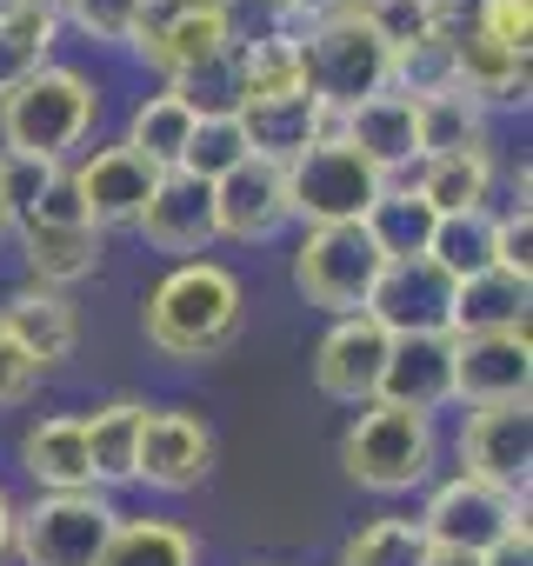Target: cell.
Masks as SVG:
<instances>
[{
    "instance_id": "1",
    "label": "cell",
    "mask_w": 533,
    "mask_h": 566,
    "mask_svg": "<svg viewBox=\"0 0 533 566\" xmlns=\"http://www.w3.org/2000/svg\"><path fill=\"white\" fill-rule=\"evenodd\" d=\"M247 327V287L227 260H174L140 294V340L160 360H220Z\"/></svg>"
},
{
    "instance_id": "2",
    "label": "cell",
    "mask_w": 533,
    "mask_h": 566,
    "mask_svg": "<svg viewBox=\"0 0 533 566\" xmlns=\"http://www.w3.org/2000/svg\"><path fill=\"white\" fill-rule=\"evenodd\" d=\"M101 81L74 61H48L14 94H0V160L67 167L101 127Z\"/></svg>"
},
{
    "instance_id": "3",
    "label": "cell",
    "mask_w": 533,
    "mask_h": 566,
    "mask_svg": "<svg viewBox=\"0 0 533 566\" xmlns=\"http://www.w3.org/2000/svg\"><path fill=\"white\" fill-rule=\"evenodd\" d=\"M440 460H447L440 420H433V413L387 407V400L354 407V420H347V433H341V473H347L360 493H380V500L427 493V486L440 480Z\"/></svg>"
},
{
    "instance_id": "4",
    "label": "cell",
    "mask_w": 533,
    "mask_h": 566,
    "mask_svg": "<svg viewBox=\"0 0 533 566\" xmlns=\"http://www.w3.org/2000/svg\"><path fill=\"white\" fill-rule=\"evenodd\" d=\"M526 493H506V486H487L473 473H440L427 493H420V513L414 526L427 533V546H453V553H506V559H526L533 546V526H526Z\"/></svg>"
},
{
    "instance_id": "5",
    "label": "cell",
    "mask_w": 533,
    "mask_h": 566,
    "mask_svg": "<svg viewBox=\"0 0 533 566\" xmlns=\"http://www.w3.org/2000/svg\"><path fill=\"white\" fill-rule=\"evenodd\" d=\"M114 526H121L114 493H34V500H14L8 559H21V566H101Z\"/></svg>"
},
{
    "instance_id": "6",
    "label": "cell",
    "mask_w": 533,
    "mask_h": 566,
    "mask_svg": "<svg viewBox=\"0 0 533 566\" xmlns=\"http://www.w3.org/2000/svg\"><path fill=\"white\" fill-rule=\"evenodd\" d=\"M387 253L367 240V227H301L294 240V260H288V280H294V294L327 314V321H347V314H367V294H374V280H380Z\"/></svg>"
},
{
    "instance_id": "7",
    "label": "cell",
    "mask_w": 533,
    "mask_h": 566,
    "mask_svg": "<svg viewBox=\"0 0 533 566\" xmlns=\"http://www.w3.org/2000/svg\"><path fill=\"white\" fill-rule=\"evenodd\" d=\"M127 54L154 74V87H174L233 54V14L220 0H147Z\"/></svg>"
},
{
    "instance_id": "8",
    "label": "cell",
    "mask_w": 533,
    "mask_h": 566,
    "mask_svg": "<svg viewBox=\"0 0 533 566\" xmlns=\"http://www.w3.org/2000/svg\"><path fill=\"white\" fill-rule=\"evenodd\" d=\"M387 174L347 147L341 134H321L314 147H301L288 160V207H294V227H354L367 220V207L380 200Z\"/></svg>"
},
{
    "instance_id": "9",
    "label": "cell",
    "mask_w": 533,
    "mask_h": 566,
    "mask_svg": "<svg viewBox=\"0 0 533 566\" xmlns=\"http://www.w3.org/2000/svg\"><path fill=\"white\" fill-rule=\"evenodd\" d=\"M387 74H394V48H387L354 8L301 28V81H307V94H321L334 114L354 107V101H367V94H387Z\"/></svg>"
},
{
    "instance_id": "10",
    "label": "cell",
    "mask_w": 533,
    "mask_h": 566,
    "mask_svg": "<svg viewBox=\"0 0 533 566\" xmlns=\"http://www.w3.org/2000/svg\"><path fill=\"white\" fill-rule=\"evenodd\" d=\"M213 473V427L200 407H147L140 447H134V486L147 493H194Z\"/></svg>"
},
{
    "instance_id": "11",
    "label": "cell",
    "mask_w": 533,
    "mask_h": 566,
    "mask_svg": "<svg viewBox=\"0 0 533 566\" xmlns=\"http://www.w3.org/2000/svg\"><path fill=\"white\" fill-rule=\"evenodd\" d=\"M453 473H473L487 486L526 493L533 473V400H506V407H467L460 433H453Z\"/></svg>"
},
{
    "instance_id": "12",
    "label": "cell",
    "mask_w": 533,
    "mask_h": 566,
    "mask_svg": "<svg viewBox=\"0 0 533 566\" xmlns=\"http://www.w3.org/2000/svg\"><path fill=\"white\" fill-rule=\"evenodd\" d=\"M294 227V207H288V167L281 160H240L227 180H213V233L233 240V247H260Z\"/></svg>"
},
{
    "instance_id": "13",
    "label": "cell",
    "mask_w": 533,
    "mask_h": 566,
    "mask_svg": "<svg viewBox=\"0 0 533 566\" xmlns=\"http://www.w3.org/2000/svg\"><path fill=\"white\" fill-rule=\"evenodd\" d=\"M67 180H74L87 220H94L101 233H114V227H134V213L147 207L160 167H147V160H140L134 147H121V140H94V147H81V154L67 160Z\"/></svg>"
},
{
    "instance_id": "14",
    "label": "cell",
    "mask_w": 533,
    "mask_h": 566,
    "mask_svg": "<svg viewBox=\"0 0 533 566\" xmlns=\"http://www.w3.org/2000/svg\"><path fill=\"white\" fill-rule=\"evenodd\" d=\"M447 307H453V280L414 253V260H387L374 294H367V321L387 334V340H407V334H447Z\"/></svg>"
},
{
    "instance_id": "15",
    "label": "cell",
    "mask_w": 533,
    "mask_h": 566,
    "mask_svg": "<svg viewBox=\"0 0 533 566\" xmlns=\"http://www.w3.org/2000/svg\"><path fill=\"white\" fill-rule=\"evenodd\" d=\"M134 233L154 253H167V260H207V247L220 240L213 233V187L194 180V174H180V167H167L154 180L147 207L134 213Z\"/></svg>"
},
{
    "instance_id": "16",
    "label": "cell",
    "mask_w": 533,
    "mask_h": 566,
    "mask_svg": "<svg viewBox=\"0 0 533 566\" xmlns=\"http://www.w3.org/2000/svg\"><path fill=\"white\" fill-rule=\"evenodd\" d=\"M453 340V334H447ZM533 394V340L520 334H467L453 340V407H506Z\"/></svg>"
},
{
    "instance_id": "17",
    "label": "cell",
    "mask_w": 533,
    "mask_h": 566,
    "mask_svg": "<svg viewBox=\"0 0 533 566\" xmlns=\"http://www.w3.org/2000/svg\"><path fill=\"white\" fill-rule=\"evenodd\" d=\"M0 334H8L41 374H54L81 354V301L21 280V287H8V301H0Z\"/></svg>"
},
{
    "instance_id": "18",
    "label": "cell",
    "mask_w": 533,
    "mask_h": 566,
    "mask_svg": "<svg viewBox=\"0 0 533 566\" xmlns=\"http://www.w3.org/2000/svg\"><path fill=\"white\" fill-rule=\"evenodd\" d=\"M387 347H394V340H387L367 314L327 321V334L314 340V387H321L334 407H367V400H374V387H380Z\"/></svg>"
},
{
    "instance_id": "19",
    "label": "cell",
    "mask_w": 533,
    "mask_h": 566,
    "mask_svg": "<svg viewBox=\"0 0 533 566\" xmlns=\"http://www.w3.org/2000/svg\"><path fill=\"white\" fill-rule=\"evenodd\" d=\"M334 134L347 140V147H360L387 180H407L414 167H420V114H414V101L407 94H367V101H354V107H341L334 114Z\"/></svg>"
},
{
    "instance_id": "20",
    "label": "cell",
    "mask_w": 533,
    "mask_h": 566,
    "mask_svg": "<svg viewBox=\"0 0 533 566\" xmlns=\"http://www.w3.org/2000/svg\"><path fill=\"white\" fill-rule=\"evenodd\" d=\"M374 400L440 420V413L453 407V340H447V334H407V340H394Z\"/></svg>"
},
{
    "instance_id": "21",
    "label": "cell",
    "mask_w": 533,
    "mask_h": 566,
    "mask_svg": "<svg viewBox=\"0 0 533 566\" xmlns=\"http://www.w3.org/2000/svg\"><path fill=\"white\" fill-rule=\"evenodd\" d=\"M8 233L21 247V273L34 287L74 294L107 266V233L101 227H8Z\"/></svg>"
},
{
    "instance_id": "22",
    "label": "cell",
    "mask_w": 533,
    "mask_h": 566,
    "mask_svg": "<svg viewBox=\"0 0 533 566\" xmlns=\"http://www.w3.org/2000/svg\"><path fill=\"white\" fill-rule=\"evenodd\" d=\"M14 460H21V473L34 480V493H94L81 413H48V420H34V427L21 433Z\"/></svg>"
},
{
    "instance_id": "23",
    "label": "cell",
    "mask_w": 533,
    "mask_h": 566,
    "mask_svg": "<svg viewBox=\"0 0 533 566\" xmlns=\"http://www.w3.org/2000/svg\"><path fill=\"white\" fill-rule=\"evenodd\" d=\"M240 134H247V154H260V160H294L301 147H314L321 134H334V107L321 101V94H281V101H253V107H240Z\"/></svg>"
},
{
    "instance_id": "24",
    "label": "cell",
    "mask_w": 533,
    "mask_h": 566,
    "mask_svg": "<svg viewBox=\"0 0 533 566\" xmlns=\"http://www.w3.org/2000/svg\"><path fill=\"white\" fill-rule=\"evenodd\" d=\"M526 307H533V280H520L506 266H487V273L453 280L447 334L453 340H467V334H520L526 327Z\"/></svg>"
},
{
    "instance_id": "25",
    "label": "cell",
    "mask_w": 533,
    "mask_h": 566,
    "mask_svg": "<svg viewBox=\"0 0 533 566\" xmlns=\"http://www.w3.org/2000/svg\"><path fill=\"white\" fill-rule=\"evenodd\" d=\"M453 87L467 101H480L487 114L526 107V61L506 54L500 41H487L480 28H467V14H460V28H453Z\"/></svg>"
},
{
    "instance_id": "26",
    "label": "cell",
    "mask_w": 533,
    "mask_h": 566,
    "mask_svg": "<svg viewBox=\"0 0 533 566\" xmlns=\"http://www.w3.org/2000/svg\"><path fill=\"white\" fill-rule=\"evenodd\" d=\"M140 420H147V400H134V394H114V400H101V407L81 413L87 467H94V493H121V486H134Z\"/></svg>"
},
{
    "instance_id": "27",
    "label": "cell",
    "mask_w": 533,
    "mask_h": 566,
    "mask_svg": "<svg viewBox=\"0 0 533 566\" xmlns=\"http://www.w3.org/2000/svg\"><path fill=\"white\" fill-rule=\"evenodd\" d=\"M61 8L54 0H0V94H14L28 74H41L61 48Z\"/></svg>"
},
{
    "instance_id": "28",
    "label": "cell",
    "mask_w": 533,
    "mask_h": 566,
    "mask_svg": "<svg viewBox=\"0 0 533 566\" xmlns=\"http://www.w3.org/2000/svg\"><path fill=\"white\" fill-rule=\"evenodd\" d=\"M194 107L174 94V87H147L134 107H127V127H121V147H134L147 167H180V154H187V134H194Z\"/></svg>"
},
{
    "instance_id": "29",
    "label": "cell",
    "mask_w": 533,
    "mask_h": 566,
    "mask_svg": "<svg viewBox=\"0 0 533 566\" xmlns=\"http://www.w3.org/2000/svg\"><path fill=\"white\" fill-rule=\"evenodd\" d=\"M420 187V200L433 213H473V207H493V187H500V154H433L407 174Z\"/></svg>"
},
{
    "instance_id": "30",
    "label": "cell",
    "mask_w": 533,
    "mask_h": 566,
    "mask_svg": "<svg viewBox=\"0 0 533 566\" xmlns=\"http://www.w3.org/2000/svg\"><path fill=\"white\" fill-rule=\"evenodd\" d=\"M233 87H240V107L301 94V87H307V81H301V28H294V34L233 41Z\"/></svg>"
},
{
    "instance_id": "31",
    "label": "cell",
    "mask_w": 533,
    "mask_h": 566,
    "mask_svg": "<svg viewBox=\"0 0 533 566\" xmlns=\"http://www.w3.org/2000/svg\"><path fill=\"white\" fill-rule=\"evenodd\" d=\"M414 114H420V160H433V154H493V114L480 101H467L460 87L414 101Z\"/></svg>"
},
{
    "instance_id": "32",
    "label": "cell",
    "mask_w": 533,
    "mask_h": 566,
    "mask_svg": "<svg viewBox=\"0 0 533 566\" xmlns=\"http://www.w3.org/2000/svg\"><path fill=\"white\" fill-rule=\"evenodd\" d=\"M101 566H200V539L167 513H121Z\"/></svg>"
},
{
    "instance_id": "33",
    "label": "cell",
    "mask_w": 533,
    "mask_h": 566,
    "mask_svg": "<svg viewBox=\"0 0 533 566\" xmlns=\"http://www.w3.org/2000/svg\"><path fill=\"white\" fill-rule=\"evenodd\" d=\"M433 207L420 200V187L414 180H387L380 187V200L367 207V240L387 253V260H414V253H427V240H433Z\"/></svg>"
},
{
    "instance_id": "34",
    "label": "cell",
    "mask_w": 533,
    "mask_h": 566,
    "mask_svg": "<svg viewBox=\"0 0 533 566\" xmlns=\"http://www.w3.org/2000/svg\"><path fill=\"white\" fill-rule=\"evenodd\" d=\"M420 559H427V533L414 526V513H374L334 553V566H420Z\"/></svg>"
},
{
    "instance_id": "35",
    "label": "cell",
    "mask_w": 533,
    "mask_h": 566,
    "mask_svg": "<svg viewBox=\"0 0 533 566\" xmlns=\"http://www.w3.org/2000/svg\"><path fill=\"white\" fill-rule=\"evenodd\" d=\"M427 260H433L447 280L487 273V266H493V207L440 213V220H433V240H427Z\"/></svg>"
},
{
    "instance_id": "36",
    "label": "cell",
    "mask_w": 533,
    "mask_h": 566,
    "mask_svg": "<svg viewBox=\"0 0 533 566\" xmlns=\"http://www.w3.org/2000/svg\"><path fill=\"white\" fill-rule=\"evenodd\" d=\"M354 14L387 41V48H414L440 28L460 21V0H354Z\"/></svg>"
},
{
    "instance_id": "37",
    "label": "cell",
    "mask_w": 533,
    "mask_h": 566,
    "mask_svg": "<svg viewBox=\"0 0 533 566\" xmlns=\"http://www.w3.org/2000/svg\"><path fill=\"white\" fill-rule=\"evenodd\" d=\"M453 28H460V21H453ZM453 28H440V34L414 41V48H394V74H387V87L407 94V101L447 94V87H453Z\"/></svg>"
},
{
    "instance_id": "38",
    "label": "cell",
    "mask_w": 533,
    "mask_h": 566,
    "mask_svg": "<svg viewBox=\"0 0 533 566\" xmlns=\"http://www.w3.org/2000/svg\"><path fill=\"white\" fill-rule=\"evenodd\" d=\"M240 160H253L247 154V134H240V114H213V120H194V134H187V154H180V174H194V180H227Z\"/></svg>"
},
{
    "instance_id": "39",
    "label": "cell",
    "mask_w": 533,
    "mask_h": 566,
    "mask_svg": "<svg viewBox=\"0 0 533 566\" xmlns=\"http://www.w3.org/2000/svg\"><path fill=\"white\" fill-rule=\"evenodd\" d=\"M140 8L147 0H61V28H74L81 41H94L107 54H127Z\"/></svg>"
},
{
    "instance_id": "40",
    "label": "cell",
    "mask_w": 533,
    "mask_h": 566,
    "mask_svg": "<svg viewBox=\"0 0 533 566\" xmlns=\"http://www.w3.org/2000/svg\"><path fill=\"white\" fill-rule=\"evenodd\" d=\"M460 14L506 54H520V61L533 54V0H460Z\"/></svg>"
},
{
    "instance_id": "41",
    "label": "cell",
    "mask_w": 533,
    "mask_h": 566,
    "mask_svg": "<svg viewBox=\"0 0 533 566\" xmlns=\"http://www.w3.org/2000/svg\"><path fill=\"white\" fill-rule=\"evenodd\" d=\"M41 380H48V374H41V367L8 340V334H0V407H28Z\"/></svg>"
},
{
    "instance_id": "42",
    "label": "cell",
    "mask_w": 533,
    "mask_h": 566,
    "mask_svg": "<svg viewBox=\"0 0 533 566\" xmlns=\"http://www.w3.org/2000/svg\"><path fill=\"white\" fill-rule=\"evenodd\" d=\"M420 566H513L506 553H453V546H427V559ZM526 566V559H520Z\"/></svg>"
},
{
    "instance_id": "43",
    "label": "cell",
    "mask_w": 533,
    "mask_h": 566,
    "mask_svg": "<svg viewBox=\"0 0 533 566\" xmlns=\"http://www.w3.org/2000/svg\"><path fill=\"white\" fill-rule=\"evenodd\" d=\"M354 0H294V14H301V28L307 21H327V14H347Z\"/></svg>"
},
{
    "instance_id": "44",
    "label": "cell",
    "mask_w": 533,
    "mask_h": 566,
    "mask_svg": "<svg viewBox=\"0 0 533 566\" xmlns=\"http://www.w3.org/2000/svg\"><path fill=\"white\" fill-rule=\"evenodd\" d=\"M8 546H14V493L0 486V566H8Z\"/></svg>"
},
{
    "instance_id": "45",
    "label": "cell",
    "mask_w": 533,
    "mask_h": 566,
    "mask_svg": "<svg viewBox=\"0 0 533 566\" xmlns=\"http://www.w3.org/2000/svg\"><path fill=\"white\" fill-rule=\"evenodd\" d=\"M14 227V193H8V160H0V233Z\"/></svg>"
},
{
    "instance_id": "46",
    "label": "cell",
    "mask_w": 533,
    "mask_h": 566,
    "mask_svg": "<svg viewBox=\"0 0 533 566\" xmlns=\"http://www.w3.org/2000/svg\"><path fill=\"white\" fill-rule=\"evenodd\" d=\"M220 8H233V0H220Z\"/></svg>"
},
{
    "instance_id": "47",
    "label": "cell",
    "mask_w": 533,
    "mask_h": 566,
    "mask_svg": "<svg viewBox=\"0 0 533 566\" xmlns=\"http://www.w3.org/2000/svg\"><path fill=\"white\" fill-rule=\"evenodd\" d=\"M54 8H61V0H54Z\"/></svg>"
}]
</instances>
